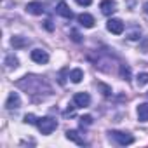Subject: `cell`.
I'll return each mask as SVG.
<instances>
[{
  "instance_id": "obj_24",
  "label": "cell",
  "mask_w": 148,
  "mask_h": 148,
  "mask_svg": "<svg viewBox=\"0 0 148 148\" xmlns=\"http://www.w3.org/2000/svg\"><path fill=\"white\" fill-rule=\"evenodd\" d=\"M51 23H52V21H45V25H44V26H45V28H47L49 32H52V30H54V26H52Z\"/></svg>"
},
{
  "instance_id": "obj_17",
  "label": "cell",
  "mask_w": 148,
  "mask_h": 148,
  "mask_svg": "<svg viewBox=\"0 0 148 148\" xmlns=\"http://www.w3.org/2000/svg\"><path fill=\"white\" fill-rule=\"evenodd\" d=\"M136 82H138L139 87L146 86V84H148V73H139V75L136 77Z\"/></svg>"
},
{
  "instance_id": "obj_23",
  "label": "cell",
  "mask_w": 148,
  "mask_h": 148,
  "mask_svg": "<svg viewBox=\"0 0 148 148\" xmlns=\"http://www.w3.org/2000/svg\"><path fill=\"white\" fill-rule=\"evenodd\" d=\"M75 2H77L79 5H86V7H87V5L92 4V0H75Z\"/></svg>"
},
{
  "instance_id": "obj_1",
  "label": "cell",
  "mask_w": 148,
  "mask_h": 148,
  "mask_svg": "<svg viewBox=\"0 0 148 148\" xmlns=\"http://www.w3.org/2000/svg\"><path fill=\"white\" fill-rule=\"evenodd\" d=\"M37 127H38V131H40L42 134H51V132L58 127V122H56V119H52V117H42V119L37 120Z\"/></svg>"
},
{
  "instance_id": "obj_10",
  "label": "cell",
  "mask_w": 148,
  "mask_h": 148,
  "mask_svg": "<svg viewBox=\"0 0 148 148\" xmlns=\"http://www.w3.org/2000/svg\"><path fill=\"white\" fill-rule=\"evenodd\" d=\"M11 44H12V47H14V49H23V47H26V45L30 44V40H28V38H25V37L16 35V37H12V38H11Z\"/></svg>"
},
{
  "instance_id": "obj_11",
  "label": "cell",
  "mask_w": 148,
  "mask_h": 148,
  "mask_svg": "<svg viewBox=\"0 0 148 148\" xmlns=\"http://www.w3.org/2000/svg\"><path fill=\"white\" fill-rule=\"evenodd\" d=\"M79 23H80L84 28H92V26H94V18L86 12V14H80V16H79Z\"/></svg>"
},
{
  "instance_id": "obj_16",
  "label": "cell",
  "mask_w": 148,
  "mask_h": 148,
  "mask_svg": "<svg viewBox=\"0 0 148 148\" xmlns=\"http://www.w3.org/2000/svg\"><path fill=\"white\" fill-rule=\"evenodd\" d=\"M120 75H122L124 80H131V68L125 66V64H122L120 66Z\"/></svg>"
},
{
  "instance_id": "obj_5",
  "label": "cell",
  "mask_w": 148,
  "mask_h": 148,
  "mask_svg": "<svg viewBox=\"0 0 148 148\" xmlns=\"http://www.w3.org/2000/svg\"><path fill=\"white\" fill-rule=\"evenodd\" d=\"M106 28H108V32H112L113 35L124 33V23H122L120 19H110V21L106 23Z\"/></svg>"
},
{
  "instance_id": "obj_14",
  "label": "cell",
  "mask_w": 148,
  "mask_h": 148,
  "mask_svg": "<svg viewBox=\"0 0 148 148\" xmlns=\"http://www.w3.org/2000/svg\"><path fill=\"white\" fill-rule=\"evenodd\" d=\"M70 79H71V82H73V84H79V82H82V79H84V71H82L80 68L71 70V71H70Z\"/></svg>"
},
{
  "instance_id": "obj_12",
  "label": "cell",
  "mask_w": 148,
  "mask_h": 148,
  "mask_svg": "<svg viewBox=\"0 0 148 148\" xmlns=\"http://www.w3.org/2000/svg\"><path fill=\"white\" fill-rule=\"evenodd\" d=\"M138 119L139 122H148V103H141L138 106Z\"/></svg>"
},
{
  "instance_id": "obj_7",
  "label": "cell",
  "mask_w": 148,
  "mask_h": 148,
  "mask_svg": "<svg viewBox=\"0 0 148 148\" xmlns=\"http://www.w3.org/2000/svg\"><path fill=\"white\" fill-rule=\"evenodd\" d=\"M44 5H42V2H30L28 5H26V12L28 14H33V16H42L44 14Z\"/></svg>"
},
{
  "instance_id": "obj_4",
  "label": "cell",
  "mask_w": 148,
  "mask_h": 148,
  "mask_svg": "<svg viewBox=\"0 0 148 148\" xmlns=\"http://www.w3.org/2000/svg\"><path fill=\"white\" fill-rule=\"evenodd\" d=\"M30 58H32L35 63H38V64H45V63L49 61V54H47L45 51H42V49H33L32 54H30Z\"/></svg>"
},
{
  "instance_id": "obj_20",
  "label": "cell",
  "mask_w": 148,
  "mask_h": 148,
  "mask_svg": "<svg viewBox=\"0 0 148 148\" xmlns=\"http://www.w3.org/2000/svg\"><path fill=\"white\" fill-rule=\"evenodd\" d=\"M37 120H38V119H37L35 115H32V113H26V115H25V122H26V124H37Z\"/></svg>"
},
{
  "instance_id": "obj_8",
  "label": "cell",
  "mask_w": 148,
  "mask_h": 148,
  "mask_svg": "<svg viewBox=\"0 0 148 148\" xmlns=\"http://www.w3.org/2000/svg\"><path fill=\"white\" fill-rule=\"evenodd\" d=\"M99 7H101V12H103L105 16H112V14L117 11V4L113 2V0H103Z\"/></svg>"
},
{
  "instance_id": "obj_22",
  "label": "cell",
  "mask_w": 148,
  "mask_h": 148,
  "mask_svg": "<svg viewBox=\"0 0 148 148\" xmlns=\"http://www.w3.org/2000/svg\"><path fill=\"white\" fill-rule=\"evenodd\" d=\"M70 33H71V40H73V42H82V38H80V35H79V33H77L75 30H71Z\"/></svg>"
},
{
  "instance_id": "obj_6",
  "label": "cell",
  "mask_w": 148,
  "mask_h": 148,
  "mask_svg": "<svg viewBox=\"0 0 148 148\" xmlns=\"http://www.w3.org/2000/svg\"><path fill=\"white\" fill-rule=\"evenodd\" d=\"M19 106H21V98H19V94H18V92H11L9 98H7V101H5V108H7V110H18Z\"/></svg>"
},
{
  "instance_id": "obj_19",
  "label": "cell",
  "mask_w": 148,
  "mask_h": 148,
  "mask_svg": "<svg viewBox=\"0 0 148 148\" xmlns=\"http://www.w3.org/2000/svg\"><path fill=\"white\" fill-rule=\"evenodd\" d=\"M91 124H92V117H91V115L80 117V127H89Z\"/></svg>"
},
{
  "instance_id": "obj_13",
  "label": "cell",
  "mask_w": 148,
  "mask_h": 148,
  "mask_svg": "<svg viewBox=\"0 0 148 148\" xmlns=\"http://www.w3.org/2000/svg\"><path fill=\"white\" fill-rule=\"evenodd\" d=\"M66 138H68V139H71V141H75V143H77V145H80V146H84V145H86V139H84V138H80L77 131H66Z\"/></svg>"
},
{
  "instance_id": "obj_21",
  "label": "cell",
  "mask_w": 148,
  "mask_h": 148,
  "mask_svg": "<svg viewBox=\"0 0 148 148\" xmlns=\"http://www.w3.org/2000/svg\"><path fill=\"white\" fill-rule=\"evenodd\" d=\"M98 87H99V89L103 91V94H105V96H110V92H112V89H110L108 86H105V84H98Z\"/></svg>"
},
{
  "instance_id": "obj_18",
  "label": "cell",
  "mask_w": 148,
  "mask_h": 148,
  "mask_svg": "<svg viewBox=\"0 0 148 148\" xmlns=\"http://www.w3.org/2000/svg\"><path fill=\"white\" fill-rule=\"evenodd\" d=\"M5 64H7L9 68H16V66H18V59H16L12 54H9V56L5 58Z\"/></svg>"
},
{
  "instance_id": "obj_3",
  "label": "cell",
  "mask_w": 148,
  "mask_h": 148,
  "mask_svg": "<svg viewBox=\"0 0 148 148\" xmlns=\"http://www.w3.org/2000/svg\"><path fill=\"white\" fill-rule=\"evenodd\" d=\"M73 105H75V108L89 106L91 105V96L87 92H77L75 96H73Z\"/></svg>"
},
{
  "instance_id": "obj_25",
  "label": "cell",
  "mask_w": 148,
  "mask_h": 148,
  "mask_svg": "<svg viewBox=\"0 0 148 148\" xmlns=\"http://www.w3.org/2000/svg\"><path fill=\"white\" fill-rule=\"evenodd\" d=\"M143 9H145V12H146V14H148V2H146V4H145V7H143Z\"/></svg>"
},
{
  "instance_id": "obj_2",
  "label": "cell",
  "mask_w": 148,
  "mask_h": 148,
  "mask_svg": "<svg viewBox=\"0 0 148 148\" xmlns=\"http://www.w3.org/2000/svg\"><path fill=\"white\" fill-rule=\"evenodd\" d=\"M110 134H112L113 141H115L117 145H120V146H125V145L134 143V138H132L131 134H127V132H119V131H113V132H110Z\"/></svg>"
},
{
  "instance_id": "obj_15",
  "label": "cell",
  "mask_w": 148,
  "mask_h": 148,
  "mask_svg": "<svg viewBox=\"0 0 148 148\" xmlns=\"http://www.w3.org/2000/svg\"><path fill=\"white\" fill-rule=\"evenodd\" d=\"M125 37H127L129 40H138V38H141V28H139V26H131V30H127Z\"/></svg>"
},
{
  "instance_id": "obj_9",
  "label": "cell",
  "mask_w": 148,
  "mask_h": 148,
  "mask_svg": "<svg viewBox=\"0 0 148 148\" xmlns=\"http://www.w3.org/2000/svg\"><path fill=\"white\" fill-rule=\"evenodd\" d=\"M56 12L59 14V16H63V18H66V19H71L73 18V12H71V9L64 4V2H59L58 4V7H56Z\"/></svg>"
}]
</instances>
